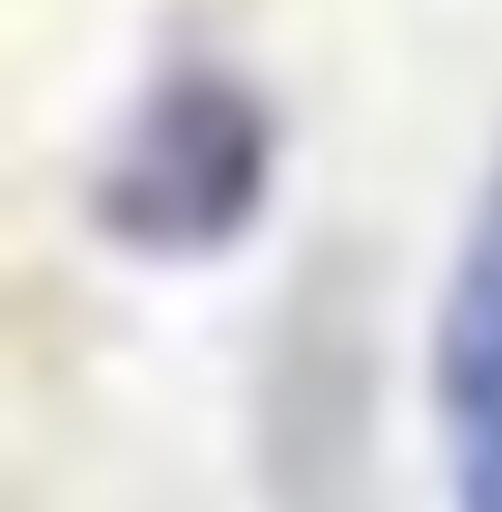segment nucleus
<instances>
[{"mask_svg":"<svg viewBox=\"0 0 502 512\" xmlns=\"http://www.w3.org/2000/svg\"><path fill=\"white\" fill-rule=\"evenodd\" d=\"M276 197V109L247 69L178 60L158 69L89 168V217L128 256H227Z\"/></svg>","mask_w":502,"mask_h":512,"instance_id":"nucleus-1","label":"nucleus"},{"mask_svg":"<svg viewBox=\"0 0 502 512\" xmlns=\"http://www.w3.org/2000/svg\"><path fill=\"white\" fill-rule=\"evenodd\" d=\"M424 394H434V463L453 512H502V158L453 227L434 286V345H424Z\"/></svg>","mask_w":502,"mask_h":512,"instance_id":"nucleus-2","label":"nucleus"}]
</instances>
